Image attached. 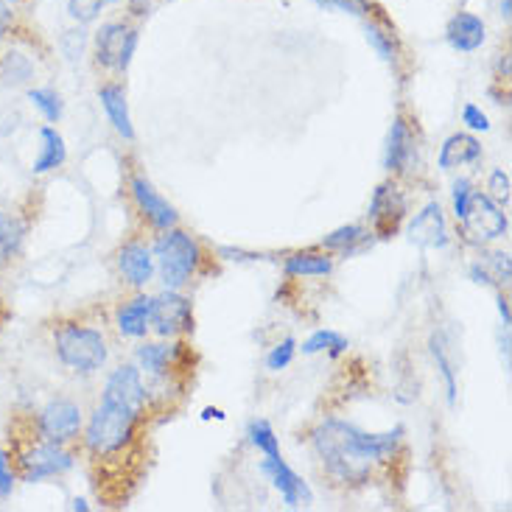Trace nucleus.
Instances as JSON below:
<instances>
[{
	"label": "nucleus",
	"instance_id": "f257e3e1",
	"mask_svg": "<svg viewBox=\"0 0 512 512\" xmlns=\"http://www.w3.org/2000/svg\"><path fill=\"white\" fill-rule=\"evenodd\" d=\"M401 437V426L387 434H367L345 420H325L314 429V451L333 479L345 485H364L375 462L395 454Z\"/></svg>",
	"mask_w": 512,
	"mask_h": 512
},
{
	"label": "nucleus",
	"instance_id": "f03ea898",
	"mask_svg": "<svg viewBox=\"0 0 512 512\" xmlns=\"http://www.w3.org/2000/svg\"><path fill=\"white\" fill-rule=\"evenodd\" d=\"M140 409H132L121 401L104 398L87 426V437L84 443L96 454V457H107L121 451L132 437H135V426H138Z\"/></svg>",
	"mask_w": 512,
	"mask_h": 512
},
{
	"label": "nucleus",
	"instance_id": "7ed1b4c3",
	"mask_svg": "<svg viewBox=\"0 0 512 512\" xmlns=\"http://www.w3.org/2000/svg\"><path fill=\"white\" fill-rule=\"evenodd\" d=\"M54 345L59 361L76 373H96L107 361V342L96 328L84 325H59L54 333Z\"/></svg>",
	"mask_w": 512,
	"mask_h": 512
},
{
	"label": "nucleus",
	"instance_id": "20e7f679",
	"mask_svg": "<svg viewBox=\"0 0 512 512\" xmlns=\"http://www.w3.org/2000/svg\"><path fill=\"white\" fill-rule=\"evenodd\" d=\"M199 244L182 230H166V236L154 244V261L160 266V277L166 289H182L199 266Z\"/></svg>",
	"mask_w": 512,
	"mask_h": 512
},
{
	"label": "nucleus",
	"instance_id": "39448f33",
	"mask_svg": "<svg viewBox=\"0 0 512 512\" xmlns=\"http://www.w3.org/2000/svg\"><path fill=\"white\" fill-rule=\"evenodd\" d=\"M152 325L160 336H177L194 328V311L191 300L182 297L177 289H168L166 294L154 297L152 305Z\"/></svg>",
	"mask_w": 512,
	"mask_h": 512
},
{
	"label": "nucleus",
	"instance_id": "423d86ee",
	"mask_svg": "<svg viewBox=\"0 0 512 512\" xmlns=\"http://www.w3.org/2000/svg\"><path fill=\"white\" fill-rule=\"evenodd\" d=\"M462 224H465V230H468L473 238H479V241H496V238L507 236V230H510L507 216L501 213L499 205H496L487 194L471 196V208L465 213Z\"/></svg>",
	"mask_w": 512,
	"mask_h": 512
},
{
	"label": "nucleus",
	"instance_id": "0eeeda50",
	"mask_svg": "<svg viewBox=\"0 0 512 512\" xmlns=\"http://www.w3.org/2000/svg\"><path fill=\"white\" fill-rule=\"evenodd\" d=\"M82 429V409L73 401H51L40 415V434L45 443H70Z\"/></svg>",
	"mask_w": 512,
	"mask_h": 512
},
{
	"label": "nucleus",
	"instance_id": "6e6552de",
	"mask_svg": "<svg viewBox=\"0 0 512 512\" xmlns=\"http://www.w3.org/2000/svg\"><path fill=\"white\" fill-rule=\"evenodd\" d=\"M261 471L272 479V485H275L277 493L283 496V501H286V507H289V510L308 507V504L314 501V496H311V487L305 485L303 476H297V473L291 471L280 454H277V457L263 459Z\"/></svg>",
	"mask_w": 512,
	"mask_h": 512
},
{
	"label": "nucleus",
	"instance_id": "1a4fd4ad",
	"mask_svg": "<svg viewBox=\"0 0 512 512\" xmlns=\"http://www.w3.org/2000/svg\"><path fill=\"white\" fill-rule=\"evenodd\" d=\"M403 216H406V199L398 194V188L389 185V182L378 185L373 202H370V219L375 224V236H392L398 230V224L403 222Z\"/></svg>",
	"mask_w": 512,
	"mask_h": 512
},
{
	"label": "nucleus",
	"instance_id": "9d476101",
	"mask_svg": "<svg viewBox=\"0 0 512 512\" xmlns=\"http://www.w3.org/2000/svg\"><path fill=\"white\" fill-rule=\"evenodd\" d=\"M20 465H23V479L26 482H40L45 476L70 471L73 468V457H70L68 451H62L56 443H45L23 454Z\"/></svg>",
	"mask_w": 512,
	"mask_h": 512
},
{
	"label": "nucleus",
	"instance_id": "9b49d317",
	"mask_svg": "<svg viewBox=\"0 0 512 512\" xmlns=\"http://www.w3.org/2000/svg\"><path fill=\"white\" fill-rule=\"evenodd\" d=\"M409 241L417 244L420 250H443L445 244H448L443 208L437 202H429L412 219V224H409Z\"/></svg>",
	"mask_w": 512,
	"mask_h": 512
},
{
	"label": "nucleus",
	"instance_id": "f8f14e48",
	"mask_svg": "<svg viewBox=\"0 0 512 512\" xmlns=\"http://www.w3.org/2000/svg\"><path fill=\"white\" fill-rule=\"evenodd\" d=\"M445 40L459 54H473L487 40L485 20L473 12H457L448 20V26H445Z\"/></svg>",
	"mask_w": 512,
	"mask_h": 512
},
{
	"label": "nucleus",
	"instance_id": "ddd939ff",
	"mask_svg": "<svg viewBox=\"0 0 512 512\" xmlns=\"http://www.w3.org/2000/svg\"><path fill=\"white\" fill-rule=\"evenodd\" d=\"M132 196H135L138 208L143 210V216H146L157 230H171V227H177V222H180L177 210L171 208L166 199L154 191L152 182L143 180V177H135V180H132Z\"/></svg>",
	"mask_w": 512,
	"mask_h": 512
},
{
	"label": "nucleus",
	"instance_id": "4468645a",
	"mask_svg": "<svg viewBox=\"0 0 512 512\" xmlns=\"http://www.w3.org/2000/svg\"><path fill=\"white\" fill-rule=\"evenodd\" d=\"M104 398L121 401L126 406H132V409H143V403H146V387H143V378H140L138 367H118L107 378Z\"/></svg>",
	"mask_w": 512,
	"mask_h": 512
},
{
	"label": "nucleus",
	"instance_id": "2eb2a0df",
	"mask_svg": "<svg viewBox=\"0 0 512 512\" xmlns=\"http://www.w3.org/2000/svg\"><path fill=\"white\" fill-rule=\"evenodd\" d=\"M479 160H482V143L473 135H465V132L451 135L440 149V168L443 171H451V168L459 166H476Z\"/></svg>",
	"mask_w": 512,
	"mask_h": 512
},
{
	"label": "nucleus",
	"instance_id": "dca6fc26",
	"mask_svg": "<svg viewBox=\"0 0 512 512\" xmlns=\"http://www.w3.org/2000/svg\"><path fill=\"white\" fill-rule=\"evenodd\" d=\"M126 37H129V28L124 23H104V26L96 31V62L101 68H115L118 70V62H121V54H124Z\"/></svg>",
	"mask_w": 512,
	"mask_h": 512
},
{
	"label": "nucleus",
	"instance_id": "f3484780",
	"mask_svg": "<svg viewBox=\"0 0 512 512\" xmlns=\"http://www.w3.org/2000/svg\"><path fill=\"white\" fill-rule=\"evenodd\" d=\"M98 98H101V107L107 112L110 124L115 126V132L126 140L135 138L132 118H129V107H126L124 87H121V84H104V87L98 90Z\"/></svg>",
	"mask_w": 512,
	"mask_h": 512
},
{
	"label": "nucleus",
	"instance_id": "a211bd4d",
	"mask_svg": "<svg viewBox=\"0 0 512 512\" xmlns=\"http://www.w3.org/2000/svg\"><path fill=\"white\" fill-rule=\"evenodd\" d=\"M118 266H121V272H124V277L132 286H146L154 275L152 252L146 250L143 244H138V241L126 244L124 250H121Z\"/></svg>",
	"mask_w": 512,
	"mask_h": 512
},
{
	"label": "nucleus",
	"instance_id": "6ab92c4d",
	"mask_svg": "<svg viewBox=\"0 0 512 512\" xmlns=\"http://www.w3.org/2000/svg\"><path fill=\"white\" fill-rule=\"evenodd\" d=\"M412 143H415V140H412L409 124H406L403 118H395L387 138V157H384L387 171H403V168L412 163V154H415V146H412Z\"/></svg>",
	"mask_w": 512,
	"mask_h": 512
},
{
	"label": "nucleus",
	"instance_id": "aec40b11",
	"mask_svg": "<svg viewBox=\"0 0 512 512\" xmlns=\"http://www.w3.org/2000/svg\"><path fill=\"white\" fill-rule=\"evenodd\" d=\"M152 305L154 297H146V294H140L132 303H126L118 311V331L124 336H132V339L146 336L149 325H152Z\"/></svg>",
	"mask_w": 512,
	"mask_h": 512
},
{
	"label": "nucleus",
	"instance_id": "412c9836",
	"mask_svg": "<svg viewBox=\"0 0 512 512\" xmlns=\"http://www.w3.org/2000/svg\"><path fill=\"white\" fill-rule=\"evenodd\" d=\"M42 138V152L34 163V174H45V171H54L65 160H68V149H65V140L56 132L54 126H45L40 132Z\"/></svg>",
	"mask_w": 512,
	"mask_h": 512
},
{
	"label": "nucleus",
	"instance_id": "4be33fe9",
	"mask_svg": "<svg viewBox=\"0 0 512 512\" xmlns=\"http://www.w3.org/2000/svg\"><path fill=\"white\" fill-rule=\"evenodd\" d=\"M367 244H373V238L364 233V227L359 224H347V227H339L333 230L331 236L322 238V247L325 250H339L342 255H356L361 252Z\"/></svg>",
	"mask_w": 512,
	"mask_h": 512
},
{
	"label": "nucleus",
	"instance_id": "5701e85b",
	"mask_svg": "<svg viewBox=\"0 0 512 512\" xmlns=\"http://www.w3.org/2000/svg\"><path fill=\"white\" fill-rule=\"evenodd\" d=\"M182 345H140L138 347V361L140 367L149 375H163L168 373V367L174 364V359L180 356Z\"/></svg>",
	"mask_w": 512,
	"mask_h": 512
},
{
	"label": "nucleus",
	"instance_id": "b1692460",
	"mask_svg": "<svg viewBox=\"0 0 512 512\" xmlns=\"http://www.w3.org/2000/svg\"><path fill=\"white\" fill-rule=\"evenodd\" d=\"M23 238H26V224L17 216H9L0 210V263L12 261L23 247Z\"/></svg>",
	"mask_w": 512,
	"mask_h": 512
},
{
	"label": "nucleus",
	"instance_id": "393cba45",
	"mask_svg": "<svg viewBox=\"0 0 512 512\" xmlns=\"http://www.w3.org/2000/svg\"><path fill=\"white\" fill-rule=\"evenodd\" d=\"M333 261L319 252H297L286 261V272L294 277H325L331 275Z\"/></svg>",
	"mask_w": 512,
	"mask_h": 512
},
{
	"label": "nucleus",
	"instance_id": "a878e982",
	"mask_svg": "<svg viewBox=\"0 0 512 512\" xmlns=\"http://www.w3.org/2000/svg\"><path fill=\"white\" fill-rule=\"evenodd\" d=\"M364 34H367V42L373 45L384 62H389V65L398 62V40H395V31H392L387 23L367 20V23H364Z\"/></svg>",
	"mask_w": 512,
	"mask_h": 512
},
{
	"label": "nucleus",
	"instance_id": "bb28decb",
	"mask_svg": "<svg viewBox=\"0 0 512 512\" xmlns=\"http://www.w3.org/2000/svg\"><path fill=\"white\" fill-rule=\"evenodd\" d=\"M34 76V62L20 51H9L0 56V82L3 84H26Z\"/></svg>",
	"mask_w": 512,
	"mask_h": 512
},
{
	"label": "nucleus",
	"instance_id": "cd10ccee",
	"mask_svg": "<svg viewBox=\"0 0 512 512\" xmlns=\"http://www.w3.org/2000/svg\"><path fill=\"white\" fill-rule=\"evenodd\" d=\"M322 350H328V356H342L347 350V339L342 336V333L336 331H317L308 342L303 345V353H308V356H314V353H322Z\"/></svg>",
	"mask_w": 512,
	"mask_h": 512
},
{
	"label": "nucleus",
	"instance_id": "c85d7f7f",
	"mask_svg": "<svg viewBox=\"0 0 512 512\" xmlns=\"http://www.w3.org/2000/svg\"><path fill=\"white\" fill-rule=\"evenodd\" d=\"M431 356L437 361V370L443 375L445 389H448V403H457V373H454V364L448 359V353H445L443 339H431Z\"/></svg>",
	"mask_w": 512,
	"mask_h": 512
},
{
	"label": "nucleus",
	"instance_id": "c756f323",
	"mask_svg": "<svg viewBox=\"0 0 512 512\" xmlns=\"http://www.w3.org/2000/svg\"><path fill=\"white\" fill-rule=\"evenodd\" d=\"M28 101H31V104L45 115V121H51V124H56V121L62 118V98H59L56 90H48V87H42V90H28Z\"/></svg>",
	"mask_w": 512,
	"mask_h": 512
},
{
	"label": "nucleus",
	"instance_id": "7c9ffc66",
	"mask_svg": "<svg viewBox=\"0 0 512 512\" xmlns=\"http://www.w3.org/2000/svg\"><path fill=\"white\" fill-rule=\"evenodd\" d=\"M250 440L252 445L263 451L266 457H277L280 454V445H277V437L272 426L266 423V420H252L250 423Z\"/></svg>",
	"mask_w": 512,
	"mask_h": 512
},
{
	"label": "nucleus",
	"instance_id": "2f4dec72",
	"mask_svg": "<svg viewBox=\"0 0 512 512\" xmlns=\"http://www.w3.org/2000/svg\"><path fill=\"white\" fill-rule=\"evenodd\" d=\"M112 3H118V0H68V14L76 23H93Z\"/></svg>",
	"mask_w": 512,
	"mask_h": 512
},
{
	"label": "nucleus",
	"instance_id": "473e14b6",
	"mask_svg": "<svg viewBox=\"0 0 512 512\" xmlns=\"http://www.w3.org/2000/svg\"><path fill=\"white\" fill-rule=\"evenodd\" d=\"M487 275L493 283H499V286H507L512 277V263H510V255L507 252H493L490 258H487Z\"/></svg>",
	"mask_w": 512,
	"mask_h": 512
},
{
	"label": "nucleus",
	"instance_id": "72a5a7b5",
	"mask_svg": "<svg viewBox=\"0 0 512 512\" xmlns=\"http://www.w3.org/2000/svg\"><path fill=\"white\" fill-rule=\"evenodd\" d=\"M487 191H490L487 196H490L499 208H507V205H510V177H507V171L496 168V171L490 174V185H487Z\"/></svg>",
	"mask_w": 512,
	"mask_h": 512
},
{
	"label": "nucleus",
	"instance_id": "f704fd0d",
	"mask_svg": "<svg viewBox=\"0 0 512 512\" xmlns=\"http://www.w3.org/2000/svg\"><path fill=\"white\" fill-rule=\"evenodd\" d=\"M322 9H336V12L356 14V17H367L373 9V0H314Z\"/></svg>",
	"mask_w": 512,
	"mask_h": 512
},
{
	"label": "nucleus",
	"instance_id": "c9c22d12",
	"mask_svg": "<svg viewBox=\"0 0 512 512\" xmlns=\"http://www.w3.org/2000/svg\"><path fill=\"white\" fill-rule=\"evenodd\" d=\"M294 350H297V342H294L291 336L289 339H283V342H280V345L266 356V367H269V370H275V373L277 370H283V367H289L291 359H294Z\"/></svg>",
	"mask_w": 512,
	"mask_h": 512
},
{
	"label": "nucleus",
	"instance_id": "e433bc0d",
	"mask_svg": "<svg viewBox=\"0 0 512 512\" xmlns=\"http://www.w3.org/2000/svg\"><path fill=\"white\" fill-rule=\"evenodd\" d=\"M471 196H473V188H471V182L465 180V177L454 182V216H457V222H462V219H465V213H468V208H471Z\"/></svg>",
	"mask_w": 512,
	"mask_h": 512
},
{
	"label": "nucleus",
	"instance_id": "4c0bfd02",
	"mask_svg": "<svg viewBox=\"0 0 512 512\" xmlns=\"http://www.w3.org/2000/svg\"><path fill=\"white\" fill-rule=\"evenodd\" d=\"M84 45H87V34H84L82 28H76V31H65V37H62V51H65V56H68L70 62L82 59Z\"/></svg>",
	"mask_w": 512,
	"mask_h": 512
},
{
	"label": "nucleus",
	"instance_id": "58836bf2",
	"mask_svg": "<svg viewBox=\"0 0 512 512\" xmlns=\"http://www.w3.org/2000/svg\"><path fill=\"white\" fill-rule=\"evenodd\" d=\"M462 121L476 129V132H487L490 129V121H487V115L476 104H465V110H462Z\"/></svg>",
	"mask_w": 512,
	"mask_h": 512
},
{
	"label": "nucleus",
	"instance_id": "ea45409f",
	"mask_svg": "<svg viewBox=\"0 0 512 512\" xmlns=\"http://www.w3.org/2000/svg\"><path fill=\"white\" fill-rule=\"evenodd\" d=\"M14 490V473L9 471V454L0 448V499H9Z\"/></svg>",
	"mask_w": 512,
	"mask_h": 512
},
{
	"label": "nucleus",
	"instance_id": "a19ab883",
	"mask_svg": "<svg viewBox=\"0 0 512 512\" xmlns=\"http://www.w3.org/2000/svg\"><path fill=\"white\" fill-rule=\"evenodd\" d=\"M138 40L140 34L135 28H129V37H126V45H124V54H121V62H118V70H126L132 65V59H135V51H138Z\"/></svg>",
	"mask_w": 512,
	"mask_h": 512
},
{
	"label": "nucleus",
	"instance_id": "79ce46f5",
	"mask_svg": "<svg viewBox=\"0 0 512 512\" xmlns=\"http://www.w3.org/2000/svg\"><path fill=\"white\" fill-rule=\"evenodd\" d=\"M14 26V12L6 0H0V37H6Z\"/></svg>",
	"mask_w": 512,
	"mask_h": 512
},
{
	"label": "nucleus",
	"instance_id": "37998d69",
	"mask_svg": "<svg viewBox=\"0 0 512 512\" xmlns=\"http://www.w3.org/2000/svg\"><path fill=\"white\" fill-rule=\"evenodd\" d=\"M471 277L476 280V283H485V286H493V280H490V275H487V269L482 266V263H473L471 266Z\"/></svg>",
	"mask_w": 512,
	"mask_h": 512
},
{
	"label": "nucleus",
	"instance_id": "c03bdc74",
	"mask_svg": "<svg viewBox=\"0 0 512 512\" xmlns=\"http://www.w3.org/2000/svg\"><path fill=\"white\" fill-rule=\"evenodd\" d=\"M499 314L504 319V325H510V303H507V297H499Z\"/></svg>",
	"mask_w": 512,
	"mask_h": 512
},
{
	"label": "nucleus",
	"instance_id": "a18cd8bd",
	"mask_svg": "<svg viewBox=\"0 0 512 512\" xmlns=\"http://www.w3.org/2000/svg\"><path fill=\"white\" fill-rule=\"evenodd\" d=\"M499 70L504 73V79H510V54H504L499 59Z\"/></svg>",
	"mask_w": 512,
	"mask_h": 512
},
{
	"label": "nucleus",
	"instance_id": "49530a36",
	"mask_svg": "<svg viewBox=\"0 0 512 512\" xmlns=\"http://www.w3.org/2000/svg\"><path fill=\"white\" fill-rule=\"evenodd\" d=\"M499 9H501V17H504V20L510 23V17H512V12H510V9H512V0H501Z\"/></svg>",
	"mask_w": 512,
	"mask_h": 512
},
{
	"label": "nucleus",
	"instance_id": "de8ad7c7",
	"mask_svg": "<svg viewBox=\"0 0 512 512\" xmlns=\"http://www.w3.org/2000/svg\"><path fill=\"white\" fill-rule=\"evenodd\" d=\"M70 510H82V512H87V510H90V507H87V501L76 499V501H73V504H70Z\"/></svg>",
	"mask_w": 512,
	"mask_h": 512
},
{
	"label": "nucleus",
	"instance_id": "09e8293b",
	"mask_svg": "<svg viewBox=\"0 0 512 512\" xmlns=\"http://www.w3.org/2000/svg\"><path fill=\"white\" fill-rule=\"evenodd\" d=\"M202 417H205V420H210V417H219V420H222V412H219V409H205V415H202Z\"/></svg>",
	"mask_w": 512,
	"mask_h": 512
},
{
	"label": "nucleus",
	"instance_id": "8fccbe9b",
	"mask_svg": "<svg viewBox=\"0 0 512 512\" xmlns=\"http://www.w3.org/2000/svg\"><path fill=\"white\" fill-rule=\"evenodd\" d=\"M6 3H17V0H6Z\"/></svg>",
	"mask_w": 512,
	"mask_h": 512
}]
</instances>
